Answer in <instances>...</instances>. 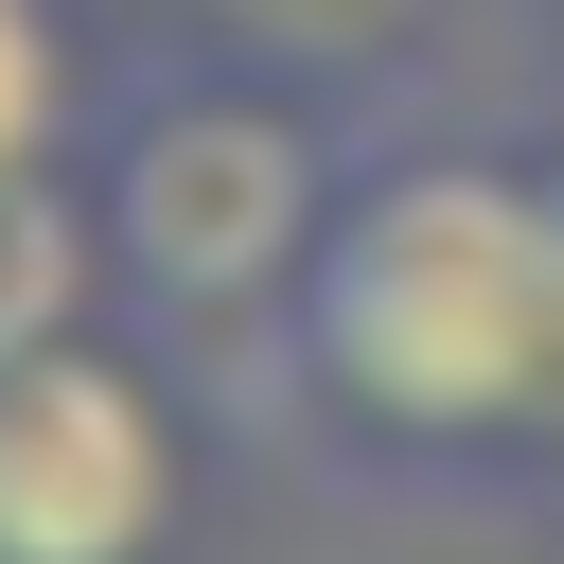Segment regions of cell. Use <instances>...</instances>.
Instances as JSON below:
<instances>
[{"instance_id": "1", "label": "cell", "mask_w": 564, "mask_h": 564, "mask_svg": "<svg viewBox=\"0 0 564 564\" xmlns=\"http://www.w3.org/2000/svg\"><path fill=\"white\" fill-rule=\"evenodd\" d=\"M282 317H300L317 405H352L370 441H511L564 388L546 212L494 159H405V176L335 194V229H317Z\"/></svg>"}, {"instance_id": "2", "label": "cell", "mask_w": 564, "mask_h": 564, "mask_svg": "<svg viewBox=\"0 0 564 564\" xmlns=\"http://www.w3.org/2000/svg\"><path fill=\"white\" fill-rule=\"evenodd\" d=\"M335 229V176L317 141L264 106V88H159L123 123V194H106V264L159 300V317H247V300H300Z\"/></svg>"}, {"instance_id": "3", "label": "cell", "mask_w": 564, "mask_h": 564, "mask_svg": "<svg viewBox=\"0 0 564 564\" xmlns=\"http://www.w3.org/2000/svg\"><path fill=\"white\" fill-rule=\"evenodd\" d=\"M159 529H176V405L88 335L0 352V564H159Z\"/></svg>"}, {"instance_id": "4", "label": "cell", "mask_w": 564, "mask_h": 564, "mask_svg": "<svg viewBox=\"0 0 564 564\" xmlns=\"http://www.w3.org/2000/svg\"><path fill=\"white\" fill-rule=\"evenodd\" d=\"M88 264H106V229H88L53 176H0V352L70 335V317H88Z\"/></svg>"}, {"instance_id": "5", "label": "cell", "mask_w": 564, "mask_h": 564, "mask_svg": "<svg viewBox=\"0 0 564 564\" xmlns=\"http://www.w3.org/2000/svg\"><path fill=\"white\" fill-rule=\"evenodd\" d=\"M53 106H70V53H53V18H35V0H0V176H35V159H53Z\"/></svg>"}, {"instance_id": "6", "label": "cell", "mask_w": 564, "mask_h": 564, "mask_svg": "<svg viewBox=\"0 0 564 564\" xmlns=\"http://www.w3.org/2000/svg\"><path fill=\"white\" fill-rule=\"evenodd\" d=\"M529 212H546V282H564V159H546V176H529Z\"/></svg>"}]
</instances>
